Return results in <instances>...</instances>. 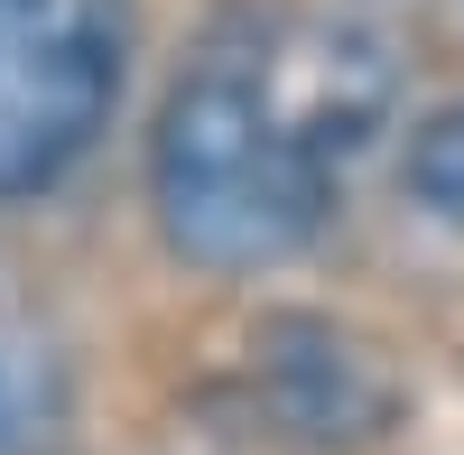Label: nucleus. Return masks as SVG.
I'll use <instances>...</instances> for the list:
<instances>
[{"label": "nucleus", "instance_id": "obj_1", "mask_svg": "<svg viewBox=\"0 0 464 455\" xmlns=\"http://www.w3.org/2000/svg\"><path fill=\"white\" fill-rule=\"evenodd\" d=\"M334 196H343V159L269 102V84L242 65L232 37H214L177 74L159 131H149L159 233L196 270H279L325 233Z\"/></svg>", "mask_w": 464, "mask_h": 455}, {"label": "nucleus", "instance_id": "obj_2", "mask_svg": "<svg viewBox=\"0 0 464 455\" xmlns=\"http://www.w3.org/2000/svg\"><path fill=\"white\" fill-rule=\"evenodd\" d=\"M130 65V0H0V196L56 186L102 140Z\"/></svg>", "mask_w": 464, "mask_h": 455}, {"label": "nucleus", "instance_id": "obj_3", "mask_svg": "<svg viewBox=\"0 0 464 455\" xmlns=\"http://www.w3.org/2000/svg\"><path fill=\"white\" fill-rule=\"evenodd\" d=\"M269 363H279V382H288V409H297V428H316V437H343V428H372L381 409H391V391H381V372L343 344V334L325 325H269Z\"/></svg>", "mask_w": 464, "mask_h": 455}, {"label": "nucleus", "instance_id": "obj_5", "mask_svg": "<svg viewBox=\"0 0 464 455\" xmlns=\"http://www.w3.org/2000/svg\"><path fill=\"white\" fill-rule=\"evenodd\" d=\"M10 419H19V391H10V372H0V446H10Z\"/></svg>", "mask_w": 464, "mask_h": 455}, {"label": "nucleus", "instance_id": "obj_4", "mask_svg": "<svg viewBox=\"0 0 464 455\" xmlns=\"http://www.w3.org/2000/svg\"><path fill=\"white\" fill-rule=\"evenodd\" d=\"M409 196L428 205L437 223L464 233V102L418 121V140H409Z\"/></svg>", "mask_w": 464, "mask_h": 455}]
</instances>
